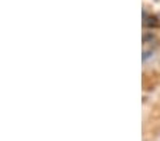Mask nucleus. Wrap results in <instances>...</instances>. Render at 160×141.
<instances>
[{
	"label": "nucleus",
	"mask_w": 160,
	"mask_h": 141,
	"mask_svg": "<svg viewBox=\"0 0 160 141\" xmlns=\"http://www.w3.org/2000/svg\"><path fill=\"white\" fill-rule=\"evenodd\" d=\"M149 56H150V51H146V53H144V56H143V60H147Z\"/></svg>",
	"instance_id": "f03ea898"
},
{
	"label": "nucleus",
	"mask_w": 160,
	"mask_h": 141,
	"mask_svg": "<svg viewBox=\"0 0 160 141\" xmlns=\"http://www.w3.org/2000/svg\"><path fill=\"white\" fill-rule=\"evenodd\" d=\"M144 24L149 26V27H156V26L159 24V21H157V19L154 16H150V17H149V21H146Z\"/></svg>",
	"instance_id": "f257e3e1"
}]
</instances>
